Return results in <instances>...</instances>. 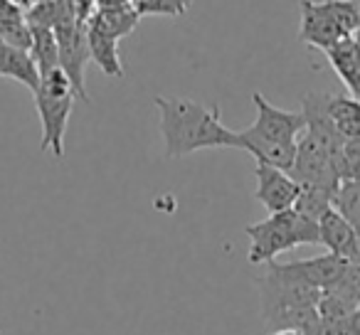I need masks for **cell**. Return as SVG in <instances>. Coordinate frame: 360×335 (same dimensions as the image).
I'll return each mask as SVG.
<instances>
[{"mask_svg":"<svg viewBox=\"0 0 360 335\" xmlns=\"http://www.w3.org/2000/svg\"><path fill=\"white\" fill-rule=\"evenodd\" d=\"M160 114V136L168 158L198 153L205 148H240L237 131L222 124L220 106H202L186 96H155Z\"/></svg>","mask_w":360,"mask_h":335,"instance_id":"1","label":"cell"},{"mask_svg":"<svg viewBox=\"0 0 360 335\" xmlns=\"http://www.w3.org/2000/svg\"><path fill=\"white\" fill-rule=\"evenodd\" d=\"M252 101L257 106V119L250 129L237 131L240 150L255 155L257 163H269L289 173L296 158L299 138L306 131L304 114L279 109L259 91L252 94Z\"/></svg>","mask_w":360,"mask_h":335,"instance_id":"2","label":"cell"},{"mask_svg":"<svg viewBox=\"0 0 360 335\" xmlns=\"http://www.w3.org/2000/svg\"><path fill=\"white\" fill-rule=\"evenodd\" d=\"M250 237V264H266L274 261V256L291 251L296 247L321 244L319 222L309 220L294 207L281 212H271L266 220L247 225Z\"/></svg>","mask_w":360,"mask_h":335,"instance_id":"3","label":"cell"},{"mask_svg":"<svg viewBox=\"0 0 360 335\" xmlns=\"http://www.w3.org/2000/svg\"><path fill=\"white\" fill-rule=\"evenodd\" d=\"M32 96L42 124V150H50L55 158H65V133L77 99L70 77L62 72V67L47 72L40 77Z\"/></svg>","mask_w":360,"mask_h":335,"instance_id":"4","label":"cell"},{"mask_svg":"<svg viewBox=\"0 0 360 335\" xmlns=\"http://www.w3.org/2000/svg\"><path fill=\"white\" fill-rule=\"evenodd\" d=\"M259 286V298H262V318L271 330L284 328L291 313L301 308H311L319 306L323 291L316 289L311 284L294 279L276 261H266V274L257 279Z\"/></svg>","mask_w":360,"mask_h":335,"instance_id":"5","label":"cell"},{"mask_svg":"<svg viewBox=\"0 0 360 335\" xmlns=\"http://www.w3.org/2000/svg\"><path fill=\"white\" fill-rule=\"evenodd\" d=\"M289 176L301 188H319L333 197V192L340 185V163L321 140H316L309 131H304L299 145H296V158Z\"/></svg>","mask_w":360,"mask_h":335,"instance_id":"6","label":"cell"},{"mask_svg":"<svg viewBox=\"0 0 360 335\" xmlns=\"http://www.w3.org/2000/svg\"><path fill=\"white\" fill-rule=\"evenodd\" d=\"M350 37L348 32L340 27L335 20L333 11H330L328 0L323 3H314V0H301V25H299V40L309 47L326 52L340 40Z\"/></svg>","mask_w":360,"mask_h":335,"instance_id":"7","label":"cell"},{"mask_svg":"<svg viewBox=\"0 0 360 335\" xmlns=\"http://www.w3.org/2000/svg\"><path fill=\"white\" fill-rule=\"evenodd\" d=\"M57 45H60V67L67 77H70L72 86H75L77 96L89 104V94L84 89V65L89 60V47H86V30L82 25H72V22H60L55 30Z\"/></svg>","mask_w":360,"mask_h":335,"instance_id":"8","label":"cell"},{"mask_svg":"<svg viewBox=\"0 0 360 335\" xmlns=\"http://www.w3.org/2000/svg\"><path fill=\"white\" fill-rule=\"evenodd\" d=\"M257 176V190L255 197L266 207V212H281L294 207L296 197H299L301 185L281 168H274L269 163H257L255 168Z\"/></svg>","mask_w":360,"mask_h":335,"instance_id":"9","label":"cell"},{"mask_svg":"<svg viewBox=\"0 0 360 335\" xmlns=\"http://www.w3.org/2000/svg\"><path fill=\"white\" fill-rule=\"evenodd\" d=\"M319 232H321V244L328 251L343 256V259H355V256H360L358 232H355V227L348 222V217L340 215L335 207L323 212V217L319 220Z\"/></svg>","mask_w":360,"mask_h":335,"instance_id":"10","label":"cell"},{"mask_svg":"<svg viewBox=\"0 0 360 335\" xmlns=\"http://www.w3.org/2000/svg\"><path fill=\"white\" fill-rule=\"evenodd\" d=\"M345 261H348V259L333 254V251H326L323 256L289 261V264H279V266H281V271H286V274L294 276V279H299V281H304V284H311V286H316V289L326 291L340 276Z\"/></svg>","mask_w":360,"mask_h":335,"instance_id":"11","label":"cell"},{"mask_svg":"<svg viewBox=\"0 0 360 335\" xmlns=\"http://www.w3.org/2000/svg\"><path fill=\"white\" fill-rule=\"evenodd\" d=\"M0 77L20 81L30 91H35L40 84V70H37L30 50L11 45L6 37H0Z\"/></svg>","mask_w":360,"mask_h":335,"instance_id":"12","label":"cell"},{"mask_svg":"<svg viewBox=\"0 0 360 335\" xmlns=\"http://www.w3.org/2000/svg\"><path fill=\"white\" fill-rule=\"evenodd\" d=\"M84 30H86L89 60H94L106 77H114V79L124 77V67H121V55H119V37L101 30V27L91 25V22H86Z\"/></svg>","mask_w":360,"mask_h":335,"instance_id":"13","label":"cell"},{"mask_svg":"<svg viewBox=\"0 0 360 335\" xmlns=\"http://www.w3.org/2000/svg\"><path fill=\"white\" fill-rule=\"evenodd\" d=\"M328 57L330 67L335 70V74L340 77V81L345 84L348 94H353L358 99L360 89V42L355 37H345L338 45H333L330 50L323 52Z\"/></svg>","mask_w":360,"mask_h":335,"instance_id":"14","label":"cell"},{"mask_svg":"<svg viewBox=\"0 0 360 335\" xmlns=\"http://www.w3.org/2000/svg\"><path fill=\"white\" fill-rule=\"evenodd\" d=\"M323 101L333 126L345 138L360 133V99H355L353 94H326L323 91Z\"/></svg>","mask_w":360,"mask_h":335,"instance_id":"15","label":"cell"},{"mask_svg":"<svg viewBox=\"0 0 360 335\" xmlns=\"http://www.w3.org/2000/svg\"><path fill=\"white\" fill-rule=\"evenodd\" d=\"M32 30V42H30V55L35 60L40 77L47 72L57 70L60 67V45H57L55 27L50 25H30Z\"/></svg>","mask_w":360,"mask_h":335,"instance_id":"16","label":"cell"},{"mask_svg":"<svg viewBox=\"0 0 360 335\" xmlns=\"http://www.w3.org/2000/svg\"><path fill=\"white\" fill-rule=\"evenodd\" d=\"M326 294L335 296V298L345 301L348 306L358 308L360 306V256L345 261L340 276L326 289Z\"/></svg>","mask_w":360,"mask_h":335,"instance_id":"17","label":"cell"},{"mask_svg":"<svg viewBox=\"0 0 360 335\" xmlns=\"http://www.w3.org/2000/svg\"><path fill=\"white\" fill-rule=\"evenodd\" d=\"M330 207H333L330 195L323 190H319V188H301L299 197H296V202H294V210L301 212V215L309 217V220H314V222H319L321 217H323V212L330 210Z\"/></svg>","mask_w":360,"mask_h":335,"instance_id":"18","label":"cell"},{"mask_svg":"<svg viewBox=\"0 0 360 335\" xmlns=\"http://www.w3.org/2000/svg\"><path fill=\"white\" fill-rule=\"evenodd\" d=\"M340 180H360V133L343 140L340 153Z\"/></svg>","mask_w":360,"mask_h":335,"instance_id":"19","label":"cell"},{"mask_svg":"<svg viewBox=\"0 0 360 335\" xmlns=\"http://www.w3.org/2000/svg\"><path fill=\"white\" fill-rule=\"evenodd\" d=\"M139 15H178L186 13L188 0H134Z\"/></svg>","mask_w":360,"mask_h":335,"instance_id":"20","label":"cell"},{"mask_svg":"<svg viewBox=\"0 0 360 335\" xmlns=\"http://www.w3.org/2000/svg\"><path fill=\"white\" fill-rule=\"evenodd\" d=\"M309 335H350V318L319 313V318H316L314 328L309 330Z\"/></svg>","mask_w":360,"mask_h":335,"instance_id":"21","label":"cell"},{"mask_svg":"<svg viewBox=\"0 0 360 335\" xmlns=\"http://www.w3.org/2000/svg\"><path fill=\"white\" fill-rule=\"evenodd\" d=\"M101 11H109V8H129L134 6V0H96Z\"/></svg>","mask_w":360,"mask_h":335,"instance_id":"22","label":"cell"},{"mask_svg":"<svg viewBox=\"0 0 360 335\" xmlns=\"http://www.w3.org/2000/svg\"><path fill=\"white\" fill-rule=\"evenodd\" d=\"M350 335H360V306L350 313Z\"/></svg>","mask_w":360,"mask_h":335,"instance_id":"23","label":"cell"},{"mask_svg":"<svg viewBox=\"0 0 360 335\" xmlns=\"http://www.w3.org/2000/svg\"><path fill=\"white\" fill-rule=\"evenodd\" d=\"M271 335H304V333L296 328H276V330H271Z\"/></svg>","mask_w":360,"mask_h":335,"instance_id":"24","label":"cell"},{"mask_svg":"<svg viewBox=\"0 0 360 335\" xmlns=\"http://www.w3.org/2000/svg\"><path fill=\"white\" fill-rule=\"evenodd\" d=\"M353 3H358V6H360V0H353Z\"/></svg>","mask_w":360,"mask_h":335,"instance_id":"25","label":"cell"}]
</instances>
